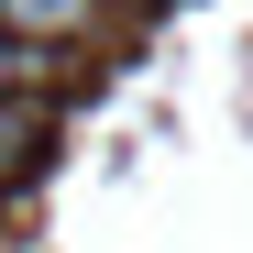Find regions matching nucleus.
<instances>
[{
	"instance_id": "obj_1",
	"label": "nucleus",
	"mask_w": 253,
	"mask_h": 253,
	"mask_svg": "<svg viewBox=\"0 0 253 253\" xmlns=\"http://www.w3.org/2000/svg\"><path fill=\"white\" fill-rule=\"evenodd\" d=\"M0 33L33 55H66V44H99L110 33V0H0Z\"/></svg>"
}]
</instances>
